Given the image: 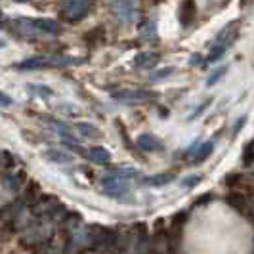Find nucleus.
I'll use <instances>...</instances> for the list:
<instances>
[{
	"label": "nucleus",
	"instance_id": "1",
	"mask_svg": "<svg viewBox=\"0 0 254 254\" xmlns=\"http://www.w3.org/2000/svg\"><path fill=\"white\" fill-rule=\"evenodd\" d=\"M15 27L21 35H58L62 33V25L56 19H17Z\"/></svg>",
	"mask_w": 254,
	"mask_h": 254
},
{
	"label": "nucleus",
	"instance_id": "2",
	"mask_svg": "<svg viewBox=\"0 0 254 254\" xmlns=\"http://www.w3.org/2000/svg\"><path fill=\"white\" fill-rule=\"evenodd\" d=\"M73 60H65V58H48V56H35V58H29L23 60L15 65V69L19 71H37V69H48L54 65H65L71 64Z\"/></svg>",
	"mask_w": 254,
	"mask_h": 254
},
{
	"label": "nucleus",
	"instance_id": "3",
	"mask_svg": "<svg viewBox=\"0 0 254 254\" xmlns=\"http://www.w3.org/2000/svg\"><path fill=\"white\" fill-rule=\"evenodd\" d=\"M90 12V0H65L62 6V15L71 23H78Z\"/></svg>",
	"mask_w": 254,
	"mask_h": 254
},
{
	"label": "nucleus",
	"instance_id": "4",
	"mask_svg": "<svg viewBox=\"0 0 254 254\" xmlns=\"http://www.w3.org/2000/svg\"><path fill=\"white\" fill-rule=\"evenodd\" d=\"M153 98H155L153 92H149V90H140V88L117 90L113 94L115 102H121V103H145V102H151Z\"/></svg>",
	"mask_w": 254,
	"mask_h": 254
},
{
	"label": "nucleus",
	"instance_id": "5",
	"mask_svg": "<svg viewBox=\"0 0 254 254\" xmlns=\"http://www.w3.org/2000/svg\"><path fill=\"white\" fill-rule=\"evenodd\" d=\"M228 203L241 214L245 216L247 220H251L253 218V203H251V195H247V193H235V191H231L228 195Z\"/></svg>",
	"mask_w": 254,
	"mask_h": 254
},
{
	"label": "nucleus",
	"instance_id": "6",
	"mask_svg": "<svg viewBox=\"0 0 254 254\" xmlns=\"http://www.w3.org/2000/svg\"><path fill=\"white\" fill-rule=\"evenodd\" d=\"M111 10L125 23H132L134 21V15H136L134 0H111Z\"/></svg>",
	"mask_w": 254,
	"mask_h": 254
},
{
	"label": "nucleus",
	"instance_id": "7",
	"mask_svg": "<svg viewBox=\"0 0 254 254\" xmlns=\"http://www.w3.org/2000/svg\"><path fill=\"white\" fill-rule=\"evenodd\" d=\"M237 37H239V21H233V23H229L226 29L220 31V35H218V38H216V44L229 48V46L237 40Z\"/></svg>",
	"mask_w": 254,
	"mask_h": 254
},
{
	"label": "nucleus",
	"instance_id": "8",
	"mask_svg": "<svg viewBox=\"0 0 254 254\" xmlns=\"http://www.w3.org/2000/svg\"><path fill=\"white\" fill-rule=\"evenodd\" d=\"M197 17V6L195 0H184L180 6V21L184 27H190Z\"/></svg>",
	"mask_w": 254,
	"mask_h": 254
},
{
	"label": "nucleus",
	"instance_id": "9",
	"mask_svg": "<svg viewBox=\"0 0 254 254\" xmlns=\"http://www.w3.org/2000/svg\"><path fill=\"white\" fill-rule=\"evenodd\" d=\"M159 62H161V54H157V52H141L140 56L134 60V65L138 69H153Z\"/></svg>",
	"mask_w": 254,
	"mask_h": 254
},
{
	"label": "nucleus",
	"instance_id": "10",
	"mask_svg": "<svg viewBox=\"0 0 254 254\" xmlns=\"http://www.w3.org/2000/svg\"><path fill=\"white\" fill-rule=\"evenodd\" d=\"M138 145H140L141 149H145V151H159L163 145H161V141L157 140L155 136H147V134H143L138 138Z\"/></svg>",
	"mask_w": 254,
	"mask_h": 254
},
{
	"label": "nucleus",
	"instance_id": "11",
	"mask_svg": "<svg viewBox=\"0 0 254 254\" xmlns=\"http://www.w3.org/2000/svg\"><path fill=\"white\" fill-rule=\"evenodd\" d=\"M140 35L143 40H155L157 38V23H155V19H147L140 27Z\"/></svg>",
	"mask_w": 254,
	"mask_h": 254
},
{
	"label": "nucleus",
	"instance_id": "12",
	"mask_svg": "<svg viewBox=\"0 0 254 254\" xmlns=\"http://www.w3.org/2000/svg\"><path fill=\"white\" fill-rule=\"evenodd\" d=\"M76 130L82 134V136H86V138H100L102 134H100V130L94 127V125H88V123H78L76 125Z\"/></svg>",
	"mask_w": 254,
	"mask_h": 254
},
{
	"label": "nucleus",
	"instance_id": "13",
	"mask_svg": "<svg viewBox=\"0 0 254 254\" xmlns=\"http://www.w3.org/2000/svg\"><path fill=\"white\" fill-rule=\"evenodd\" d=\"M88 157L94 161V163H107V161L111 159L109 151H105L103 147H92V149L88 151Z\"/></svg>",
	"mask_w": 254,
	"mask_h": 254
},
{
	"label": "nucleus",
	"instance_id": "14",
	"mask_svg": "<svg viewBox=\"0 0 254 254\" xmlns=\"http://www.w3.org/2000/svg\"><path fill=\"white\" fill-rule=\"evenodd\" d=\"M226 52H228V48H226V46L214 44V46L210 48V54H208V64H214V62H218L222 56H226Z\"/></svg>",
	"mask_w": 254,
	"mask_h": 254
},
{
	"label": "nucleus",
	"instance_id": "15",
	"mask_svg": "<svg viewBox=\"0 0 254 254\" xmlns=\"http://www.w3.org/2000/svg\"><path fill=\"white\" fill-rule=\"evenodd\" d=\"M226 71H228V67H220V69H216V71H212V73L208 75V78H206V86L216 84L218 78H222V76L226 75Z\"/></svg>",
	"mask_w": 254,
	"mask_h": 254
},
{
	"label": "nucleus",
	"instance_id": "16",
	"mask_svg": "<svg viewBox=\"0 0 254 254\" xmlns=\"http://www.w3.org/2000/svg\"><path fill=\"white\" fill-rule=\"evenodd\" d=\"M243 163L245 166L253 165V141H247V145L243 149Z\"/></svg>",
	"mask_w": 254,
	"mask_h": 254
},
{
	"label": "nucleus",
	"instance_id": "17",
	"mask_svg": "<svg viewBox=\"0 0 254 254\" xmlns=\"http://www.w3.org/2000/svg\"><path fill=\"white\" fill-rule=\"evenodd\" d=\"M212 151V143H204L203 147L199 149V153H197V159H195V163H201L204 157L208 155V153Z\"/></svg>",
	"mask_w": 254,
	"mask_h": 254
},
{
	"label": "nucleus",
	"instance_id": "18",
	"mask_svg": "<svg viewBox=\"0 0 254 254\" xmlns=\"http://www.w3.org/2000/svg\"><path fill=\"white\" fill-rule=\"evenodd\" d=\"M31 90H33V92H38L40 96H48V98L52 96V90L48 88V86H31Z\"/></svg>",
	"mask_w": 254,
	"mask_h": 254
},
{
	"label": "nucleus",
	"instance_id": "19",
	"mask_svg": "<svg viewBox=\"0 0 254 254\" xmlns=\"http://www.w3.org/2000/svg\"><path fill=\"white\" fill-rule=\"evenodd\" d=\"M13 100L8 96V94H4V92H0V107H8V105H12Z\"/></svg>",
	"mask_w": 254,
	"mask_h": 254
},
{
	"label": "nucleus",
	"instance_id": "20",
	"mask_svg": "<svg viewBox=\"0 0 254 254\" xmlns=\"http://www.w3.org/2000/svg\"><path fill=\"white\" fill-rule=\"evenodd\" d=\"M48 157H54V161H62V163H65V161H69V157H67V155H64V153L50 151V153H48Z\"/></svg>",
	"mask_w": 254,
	"mask_h": 254
},
{
	"label": "nucleus",
	"instance_id": "21",
	"mask_svg": "<svg viewBox=\"0 0 254 254\" xmlns=\"http://www.w3.org/2000/svg\"><path fill=\"white\" fill-rule=\"evenodd\" d=\"M172 73V69H166V71H159L157 75H153V78H163V76H168Z\"/></svg>",
	"mask_w": 254,
	"mask_h": 254
},
{
	"label": "nucleus",
	"instance_id": "22",
	"mask_svg": "<svg viewBox=\"0 0 254 254\" xmlns=\"http://www.w3.org/2000/svg\"><path fill=\"white\" fill-rule=\"evenodd\" d=\"M6 254H19L17 251H10V253H6Z\"/></svg>",
	"mask_w": 254,
	"mask_h": 254
},
{
	"label": "nucleus",
	"instance_id": "23",
	"mask_svg": "<svg viewBox=\"0 0 254 254\" xmlns=\"http://www.w3.org/2000/svg\"><path fill=\"white\" fill-rule=\"evenodd\" d=\"M17 2H29V0H17Z\"/></svg>",
	"mask_w": 254,
	"mask_h": 254
},
{
	"label": "nucleus",
	"instance_id": "24",
	"mask_svg": "<svg viewBox=\"0 0 254 254\" xmlns=\"http://www.w3.org/2000/svg\"><path fill=\"white\" fill-rule=\"evenodd\" d=\"M155 2H159V0H155Z\"/></svg>",
	"mask_w": 254,
	"mask_h": 254
}]
</instances>
